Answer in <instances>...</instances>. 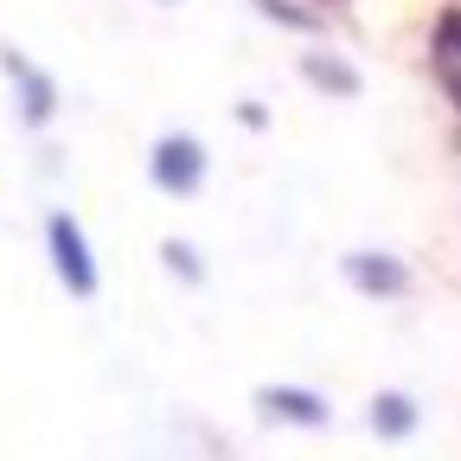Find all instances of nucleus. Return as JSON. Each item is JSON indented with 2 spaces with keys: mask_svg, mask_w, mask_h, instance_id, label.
Segmentation results:
<instances>
[{
  "mask_svg": "<svg viewBox=\"0 0 461 461\" xmlns=\"http://www.w3.org/2000/svg\"><path fill=\"white\" fill-rule=\"evenodd\" d=\"M199 173H205V154H199L186 135H173V141L154 148V180H160L167 193H193V186H199Z\"/></svg>",
  "mask_w": 461,
  "mask_h": 461,
  "instance_id": "2",
  "label": "nucleus"
},
{
  "mask_svg": "<svg viewBox=\"0 0 461 461\" xmlns=\"http://www.w3.org/2000/svg\"><path fill=\"white\" fill-rule=\"evenodd\" d=\"M263 403L276 417H295V423H327V403L308 397V391H263Z\"/></svg>",
  "mask_w": 461,
  "mask_h": 461,
  "instance_id": "4",
  "label": "nucleus"
},
{
  "mask_svg": "<svg viewBox=\"0 0 461 461\" xmlns=\"http://www.w3.org/2000/svg\"><path fill=\"white\" fill-rule=\"evenodd\" d=\"M45 238H51V263H58V276H65L71 295H96V263H90V244H84L77 218L58 212V218L45 224Z\"/></svg>",
  "mask_w": 461,
  "mask_h": 461,
  "instance_id": "1",
  "label": "nucleus"
},
{
  "mask_svg": "<svg viewBox=\"0 0 461 461\" xmlns=\"http://www.w3.org/2000/svg\"><path fill=\"white\" fill-rule=\"evenodd\" d=\"M372 417H378V429H384V436H403V429L417 423V411H411L403 397H378V411H372Z\"/></svg>",
  "mask_w": 461,
  "mask_h": 461,
  "instance_id": "6",
  "label": "nucleus"
},
{
  "mask_svg": "<svg viewBox=\"0 0 461 461\" xmlns=\"http://www.w3.org/2000/svg\"><path fill=\"white\" fill-rule=\"evenodd\" d=\"M346 269H353V282H366L372 295H397V288H403V269L384 263V257H353Z\"/></svg>",
  "mask_w": 461,
  "mask_h": 461,
  "instance_id": "5",
  "label": "nucleus"
},
{
  "mask_svg": "<svg viewBox=\"0 0 461 461\" xmlns=\"http://www.w3.org/2000/svg\"><path fill=\"white\" fill-rule=\"evenodd\" d=\"M429 58H436V77H442V90L461 103V14H448V20L436 26V45H429Z\"/></svg>",
  "mask_w": 461,
  "mask_h": 461,
  "instance_id": "3",
  "label": "nucleus"
}]
</instances>
